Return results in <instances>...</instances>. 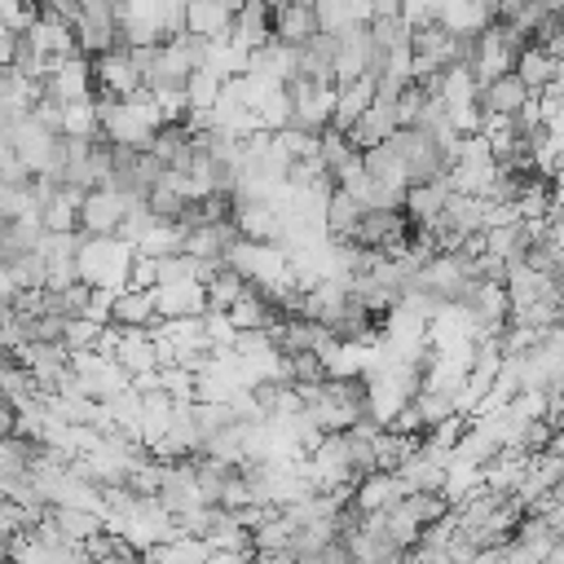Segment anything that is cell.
<instances>
[{
  "mask_svg": "<svg viewBox=\"0 0 564 564\" xmlns=\"http://www.w3.org/2000/svg\"><path fill=\"white\" fill-rule=\"evenodd\" d=\"M128 207H132V203H128L123 194H115V189H84V194H79V207H75V212H79V229H84L88 238H115Z\"/></svg>",
  "mask_w": 564,
  "mask_h": 564,
  "instance_id": "cell-1",
  "label": "cell"
},
{
  "mask_svg": "<svg viewBox=\"0 0 564 564\" xmlns=\"http://www.w3.org/2000/svg\"><path fill=\"white\" fill-rule=\"evenodd\" d=\"M529 101H533V93H529V84L516 70H502V75L476 84V97H471V106L476 110H489V115H516Z\"/></svg>",
  "mask_w": 564,
  "mask_h": 564,
  "instance_id": "cell-2",
  "label": "cell"
},
{
  "mask_svg": "<svg viewBox=\"0 0 564 564\" xmlns=\"http://www.w3.org/2000/svg\"><path fill=\"white\" fill-rule=\"evenodd\" d=\"M154 291H141V286H119L110 291V313H106V326L115 330H145L154 322Z\"/></svg>",
  "mask_w": 564,
  "mask_h": 564,
  "instance_id": "cell-3",
  "label": "cell"
},
{
  "mask_svg": "<svg viewBox=\"0 0 564 564\" xmlns=\"http://www.w3.org/2000/svg\"><path fill=\"white\" fill-rule=\"evenodd\" d=\"M44 520L57 529L62 542H88L97 529H106V516L88 511V507H48Z\"/></svg>",
  "mask_w": 564,
  "mask_h": 564,
  "instance_id": "cell-4",
  "label": "cell"
},
{
  "mask_svg": "<svg viewBox=\"0 0 564 564\" xmlns=\"http://www.w3.org/2000/svg\"><path fill=\"white\" fill-rule=\"evenodd\" d=\"M511 70H516V75L529 84V93H538V88H546V84H560V57L542 53L538 44H524V48L516 53Z\"/></svg>",
  "mask_w": 564,
  "mask_h": 564,
  "instance_id": "cell-5",
  "label": "cell"
},
{
  "mask_svg": "<svg viewBox=\"0 0 564 564\" xmlns=\"http://www.w3.org/2000/svg\"><path fill=\"white\" fill-rule=\"evenodd\" d=\"M150 291H154V313H159V317H189V313H203V286H198V282L150 286Z\"/></svg>",
  "mask_w": 564,
  "mask_h": 564,
  "instance_id": "cell-6",
  "label": "cell"
},
{
  "mask_svg": "<svg viewBox=\"0 0 564 564\" xmlns=\"http://www.w3.org/2000/svg\"><path fill=\"white\" fill-rule=\"evenodd\" d=\"M291 533H295V524L282 516V507H273L256 529H247V546L260 551V555H273V551H286L291 546Z\"/></svg>",
  "mask_w": 564,
  "mask_h": 564,
  "instance_id": "cell-7",
  "label": "cell"
},
{
  "mask_svg": "<svg viewBox=\"0 0 564 564\" xmlns=\"http://www.w3.org/2000/svg\"><path fill=\"white\" fill-rule=\"evenodd\" d=\"M247 291V278L238 273V269H229V264H220L207 282H203V308H216V313H225L238 295Z\"/></svg>",
  "mask_w": 564,
  "mask_h": 564,
  "instance_id": "cell-8",
  "label": "cell"
},
{
  "mask_svg": "<svg viewBox=\"0 0 564 564\" xmlns=\"http://www.w3.org/2000/svg\"><path fill=\"white\" fill-rule=\"evenodd\" d=\"M198 330H203V344L207 348H229L234 344V326H229V317L225 313H216V308H203L198 313Z\"/></svg>",
  "mask_w": 564,
  "mask_h": 564,
  "instance_id": "cell-9",
  "label": "cell"
},
{
  "mask_svg": "<svg viewBox=\"0 0 564 564\" xmlns=\"http://www.w3.org/2000/svg\"><path fill=\"white\" fill-rule=\"evenodd\" d=\"M128 286H141V291L154 286V256H137L132 251V260H128Z\"/></svg>",
  "mask_w": 564,
  "mask_h": 564,
  "instance_id": "cell-10",
  "label": "cell"
},
{
  "mask_svg": "<svg viewBox=\"0 0 564 564\" xmlns=\"http://www.w3.org/2000/svg\"><path fill=\"white\" fill-rule=\"evenodd\" d=\"M247 560V551H234V546H207V555H203V564H242Z\"/></svg>",
  "mask_w": 564,
  "mask_h": 564,
  "instance_id": "cell-11",
  "label": "cell"
},
{
  "mask_svg": "<svg viewBox=\"0 0 564 564\" xmlns=\"http://www.w3.org/2000/svg\"><path fill=\"white\" fill-rule=\"evenodd\" d=\"M533 564H564V542H555L551 551H542V555H538Z\"/></svg>",
  "mask_w": 564,
  "mask_h": 564,
  "instance_id": "cell-12",
  "label": "cell"
},
{
  "mask_svg": "<svg viewBox=\"0 0 564 564\" xmlns=\"http://www.w3.org/2000/svg\"><path fill=\"white\" fill-rule=\"evenodd\" d=\"M242 564H273V560H269V555H260V551H251V555H247Z\"/></svg>",
  "mask_w": 564,
  "mask_h": 564,
  "instance_id": "cell-13",
  "label": "cell"
}]
</instances>
